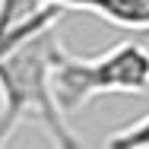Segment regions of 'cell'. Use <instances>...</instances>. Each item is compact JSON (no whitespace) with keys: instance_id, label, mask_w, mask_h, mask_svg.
<instances>
[{"instance_id":"6da1fadb","label":"cell","mask_w":149,"mask_h":149,"mask_svg":"<svg viewBox=\"0 0 149 149\" xmlns=\"http://www.w3.org/2000/svg\"><path fill=\"white\" fill-rule=\"evenodd\" d=\"M57 45L60 38L54 26L26 38L0 60V149L22 120L41 124L54 140V149H83L51 83Z\"/></svg>"},{"instance_id":"7a4b0ae2","label":"cell","mask_w":149,"mask_h":149,"mask_svg":"<svg viewBox=\"0 0 149 149\" xmlns=\"http://www.w3.org/2000/svg\"><path fill=\"white\" fill-rule=\"evenodd\" d=\"M51 83L67 114L83 108L95 95H143L149 92V48L120 41L95 57H79L57 45Z\"/></svg>"},{"instance_id":"3957f363","label":"cell","mask_w":149,"mask_h":149,"mask_svg":"<svg viewBox=\"0 0 149 149\" xmlns=\"http://www.w3.org/2000/svg\"><path fill=\"white\" fill-rule=\"evenodd\" d=\"M105 149H149V114L127 124L118 133H111Z\"/></svg>"}]
</instances>
